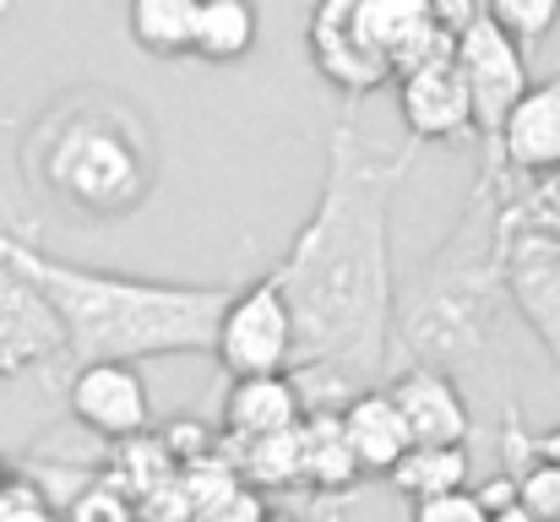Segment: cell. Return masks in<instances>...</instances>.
<instances>
[{"label":"cell","mask_w":560,"mask_h":522,"mask_svg":"<svg viewBox=\"0 0 560 522\" xmlns=\"http://www.w3.org/2000/svg\"><path fill=\"white\" fill-rule=\"evenodd\" d=\"M305 44H311V66L343 98H371L375 88L397 82V66L371 27V0H316L305 22Z\"/></svg>","instance_id":"obj_6"},{"label":"cell","mask_w":560,"mask_h":522,"mask_svg":"<svg viewBox=\"0 0 560 522\" xmlns=\"http://www.w3.org/2000/svg\"><path fill=\"white\" fill-rule=\"evenodd\" d=\"M261 33V11L256 0H201L196 16V60L207 66H234L256 49Z\"/></svg>","instance_id":"obj_19"},{"label":"cell","mask_w":560,"mask_h":522,"mask_svg":"<svg viewBox=\"0 0 560 522\" xmlns=\"http://www.w3.org/2000/svg\"><path fill=\"white\" fill-rule=\"evenodd\" d=\"M517 446H523V457H528L523 468H512V474H517V501L539 522H560V463L534 452V436L517 441Z\"/></svg>","instance_id":"obj_21"},{"label":"cell","mask_w":560,"mask_h":522,"mask_svg":"<svg viewBox=\"0 0 560 522\" xmlns=\"http://www.w3.org/2000/svg\"><path fill=\"white\" fill-rule=\"evenodd\" d=\"M534 452H539V457H550V463H560V425L556 430H545V436H534Z\"/></svg>","instance_id":"obj_29"},{"label":"cell","mask_w":560,"mask_h":522,"mask_svg":"<svg viewBox=\"0 0 560 522\" xmlns=\"http://www.w3.org/2000/svg\"><path fill=\"white\" fill-rule=\"evenodd\" d=\"M196 16H201V0H126V27L137 49L159 60L196 55Z\"/></svg>","instance_id":"obj_18"},{"label":"cell","mask_w":560,"mask_h":522,"mask_svg":"<svg viewBox=\"0 0 560 522\" xmlns=\"http://www.w3.org/2000/svg\"><path fill=\"white\" fill-rule=\"evenodd\" d=\"M60 359H66V327H60L55 305L44 300V289L33 278H22L16 267L0 262V381L33 375Z\"/></svg>","instance_id":"obj_11"},{"label":"cell","mask_w":560,"mask_h":522,"mask_svg":"<svg viewBox=\"0 0 560 522\" xmlns=\"http://www.w3.org/2000/svg\"><path fill=\"white\" fill-rule=\"evenodd\" d=\"M164 446L175 452V463H180V457L196 463V457H207V452H212V441H207V430H201L196 419H175V425L164 430Z\"/></svg>","instance_id":"obj_27"},{"label":"cell","mask_w":560,"mask_h":522,"mask_svg":"<svg viewBox=\"0 0 560 522\" xmlns=\"http://www.w3.org/2000/svg\"><path fill=\"white\" fill-rule=\"evenodd\" d=\"M343 430H349V446H354L360 468L375 474V479H386V474L402 463V452L413 446V430H408V419H402V403L392 397L386 381L354 392V397L343 403Z\"/></svg>","instance_id":"obj_15"},{"label":"cell","mask_w":560,"mask_h":522,"mask_svg":"<svg viewBox=\"0 0 560 522\" xmlns=\"http://www.w3.org/2000/svg\"><path fill=\"white\" fill-rule=\"evenodd\" d=\"M490 522H539V518H534V512H528L523 501H512V507H501V512H495Z\"/></svg>","instance_id":"obj_30"},{"label":"cell","mask_w":560,"mask_h":522,"mask_svg":"<svg viewBox=\"0 0 560 522\" xmlns=\"http://www.w3.org/2000/svg\"><path fill=\"white\" fill-rule=\"evenodd\" d=\"M474 474V457H468V441H413L402 452V463L386 474L397 496L408 501H424V496H446V490H463Z\"/></svg>","instance_id":"obj_17"},{"label":"cell","mask_w":560,"mask_h":522,"mask_svg":"<svg viewBox=\"0 0 560 522\" xmlns=\"http://www.w3.org/2000/svg\"><path fill=\"white\" fill-rule=\"evenodd\" d=\"M16 170L44 207L77 223H120L153 201L164 148L142 104L120 88L88 82L27 120Z\"/></svg>","instance_id":"obj_3"},{"label":"cell","mask_w":560,"mask_h":522,"mask_svg":"<svg viewBox=\"0 0 560 522\" xmlns=\"http://www.w3.org/2000/svg\"><path fill=\"white\" fill-rule=\"evenodd\" d=\"M267 522H300V518H289V512H272V518H267Z\"/></svg>","instance_id":"obj_32"},{"label":"cell","mask_w":560,"mask_h":522,"mask_svg":"<svg viewBox=\"0 0 560 522\" xmlns=\"http://www.w3.org/2000/svg\"><path fill=\"white\" fill-rule=\"evenodd\" d=\"M528 44L512 38L490 11H479L463 33H457V66H463V82L474 93V115H479V142H495L506 115L523 104V93L534 88L528 77Z\"/></svg>","instance_id":"obj_7"},{"label":"cell","mask_w":560,"mask_h":522,"mask_svg":"<svg viewBox=\"0 0 560 522\" xmlns=\"http://www.w3.org/2000/svg\"><path fill=\"white\" fill-rule=\"evenodd\" d=\"M397 109L408 126V142H474L479 137V115H474V93L463 82L457 49L452 55H430L408 71H397Z\"/></svg>","instance_id":"obj_9"},{"label":"cell","mask_w":560,"mask_h":522,"mask_svg":"<svg viewBox=\"0 0 560 522\" xmlns=\"http://www.w3.org/2000/svg\"><path fill=\"white\" fill-rule=\"evenodd\" d=\"M0 262L16 267L44 289L66 327V364L93 359H170V353H212L218 316L234 289L212 283H164V278H131L104 267H77L49 251H38L27 234L0 223Z\"/></svg>","instance_id":"obj_2"},{"label":"cell","mask_w":560,"mask_h":522,"mask_svg":"<svg viewBox=\"0 0 560 522\" xmlns=\"http://www.w3.org/2000/svg\"><path fill=\"white\" fill-rule=\"evenodd\" d=\"M66 408L82 430L104 436V441H131L153 430V397H148V375L131 359H93L77 364L66 381Z\"/></svg>","instance_id":"obj_10"},{"label":"cell","mask_w":560,"mask_h":522,"mask_svg":"<svg viewBox=\"0 0 560 522\" xmlns=\"http://www.w3.org/2000/svg\"><path fill=\"white\" fill-rule=\"evenodd\" d=\"M240 479L256 490H289L305 485V425L261 436V441H240Z\"/></svg>","instance_id":"obj_20"},{"label":"cell","mask_w":560,"mask_h":522,"mask_svg":"<svg viewBox=\"0 0 560 522\" xmlns=\"http://www.w3.org/2000/svg\"><path fill=\"white\" fill-rule=\"evenodd\" d=\"M424 142L375 153L360 137V98L343 104L327 131L322 196L289 240L272 278L283 283L300 359L294 381L311 408H343L354 392L392 381L397 370V267H392V196L419 164Z\"/></svg>","instance_id":"obj_1"},{"label":"cell","mask_w":560,"mask_h":522,"mask_svg":"<svg viewBox=\"0 0 560 522\" xmlns=\"http://www.w3.org/2000/svg\"><path fill=\"white\" fill-rule=\"evenodd\" d=\"M0 16H11V0H0Z\"/></svg>","instance_id":"obj_33"},{"label":"cell","mask_w":560,"mask_h":522,"mask_svg":"<svg viewBox=\"0 0 560 522\" xmlns=\"http://www.w3.org/2000/svg\"><path fill=\"white\" fill-rule=\"evenodd\" d=\"M212 353L223 364V375H278L294 370L300 359V322L294 305L283 294V283L272 272L250 278L245 289L229 294L223 316H218V338Z\"/></svg>","instance_id":"obj_5"},{"label":"cell","mask_w":560,"mask_h":522,"mask_svg":"<svg viewBox=\"0 0 560 522\" xmlns=\"http://www.w3.org/2000/svg\"><path fill=\"white\" fill-rule=\"evenodd\" d=\"M485 11L523 44H545L560 22V0H485Z\"/></svg>","instance_id":"obj_22"},{"label":"cell","mask_w":560,"mask_h":522,"mask_svg":"<svg viewBox=\"0 0 560 522\" xmlns=\"http://www.w3.org/2000/svg\"><path fill=\"white\" fill-rule=\"evenodd\" d=\"M512 218V201H506ZM506 289H512V311L528 322V333L539 338L550 370L560 381V234L512 218L506 234Z\"/></svg>","instance_id":"obj_8"},{"label":"cell","mask_w":560,"mask_h":522,"mask_svg":"<svg viewBox=\"0 0 560 522\" xmlns=\"http://www.w3.org/2000/svg\"><path fill=\"white\" fill-rule=\"evenodd\" d=\"M360 479L365 468L349 446L343 408H311L305 414V485L322 496H338V490H354Z\"/></svg>","instance_id":"obj_16"},{"label":"cell","mask_w":560,"mask_h":522,"mask_svg":"<svg viewBox=\"0 0 560 522\" xmlns=\"http://www.w3.org/2000/svg\"><path fill=\"white\" fill-rule=\"evenodd\" d=\"M5 490H11V479H5V463H0V496H5Z\"/></svg>","instance_id":"obj_31"},{"label":"cell","mask_w":560,"mask_h":522,"mask_svg":"<svg viewBox=\"0 0 560 522\" xmlns=\"http://www.w3.org/2000/svg\"><path fill=\"white\" fill-rule=\"evenodd\" d=\"M137 522H153V518H137Z\"/></svg>","instance_id":"obj_34"},{"label":"cell","mask_w":560,"mask_h":522,"mask_svg":"<svg viewBox=\"0 0 560 522\" xmlns=\"http://www.w3.org/2000/svg\"><path fill=\"white\" fill-rule=\"evenodd\" d=\"M424 5H430L435 27H441V33H452V38H457V33H463V27H468L479 11H485V0H424Z\"/></svg>","instance_id":"obj_28"},{"label":"cell","mask_w":560,"mask_h":522,"mask_svg":"<svg viewBox=\"0 0 560 522\" xmlns=\"http://www.w3.org/2000/svg\"><path fill=\"white\" fill-rule=\"evenodd\" d=\"M66 522H137V512H131L126 490H115V485H88V490L71 501Z\"/></svg>","instance_id":"obj_25"},{"label":"cell","mask_w":560,"mask_h":522,"mask_svg":"<svg viewBox=\"0 0 560 522\" xmlns=\"http://www.w3.org/2000/svg\"><path fill=\"white\" fill-rule=\"evenodd\" d=\"M512 218L539 223V229H556L560 234V170L545 174V179H528V185L512 179Z\"/></svg>","instance_id":"obj_24"},{"label":"cell","mask_w":560,"mask_h":522,"mask_svg":"<svg viewBox=\"0 0 560 522\" xmlns=\"http://www.w3.org/2000/svg\"><path fill=\"white\" fill-rule=\"evenodd\" d=\"M490 518H495V512L485 507V496H479L474 485L446 490V496H424V501L408 507V522H490Z\"/></svg>","instance_id":"obj_23"},{"label":"cell","mask_w":560,"mask_h":522,"mask_svg":"<svg viewBox=\"0 0 560 522\" xmlns=\"http://www.w3.org/2000/svg\"><path fill=\"white\" fill-rule=\"evenodd\" d=\"M512 174L485 148V174L463 201L452 234L430 251V262L397 289V364H468L495 338L501 311L512 305L506 289V218Z\"/></svg>","instance_id":"obj_4"},{"label":"cell","mask_w":560,"mask_h":522,"mask_svg":"<svg viewBox=\"0 0 560 522\" xmlns=\"http://www.w3.org/2000/svg\"><path fill=\"white\" fill-rule=\"evenodd\" d=\"M305 414H311V403H305L294 370H278V375H229L223 436L261 441V436H278V430L305 425Z\"/></svg>","instance_id":"obj_14"},{"label":"cell","mask_w":560,"mask_h":522,"mask_svg":"<svg viewBox=\"0 0 560 522\" xmlns=\"http://www.w3.org/2000/svg\"><path fill=\"white\" fill-rule=\"evenodd\" d=\"M392 397L402 403V419L413 430V441H468L474 430V414L457 392V375L446 364H424V359H408L392 370Z\"/></svg>","instance_id":"obj_13"},{"label":"cell","mask_w":560,"mask_h":522,"mask_svg":"<svg viewBox=\"0 0 560 522\" xmlns=\"http://www.w3.org/2000/svg\"><path fill=\"white\" fill-rule=\"evenodd\" d=\"M485 148L501 159V170L512 174L517 185L556 174L560 170V77L534 82L523 93V104L506 115L501 137L485 142Z\"/></svg>","instance_id":"obj_12"},{"label":"cell","mask_w":560,"mask_h":522,"mask_svg":"<svg viewBox=\"0 0 560 522\" xmlns=\"http://www.w3.org/2000/svg\"><path fill=\"white\" fill-rule=\"evenodd\" d=\"M267 518H272V512H267L261 490L240 479V485H234V490H229V496H223V501H218L212 512H201L196 522H267Z\"/></svg>","instance_id":"obj_26"}]
</instances>
